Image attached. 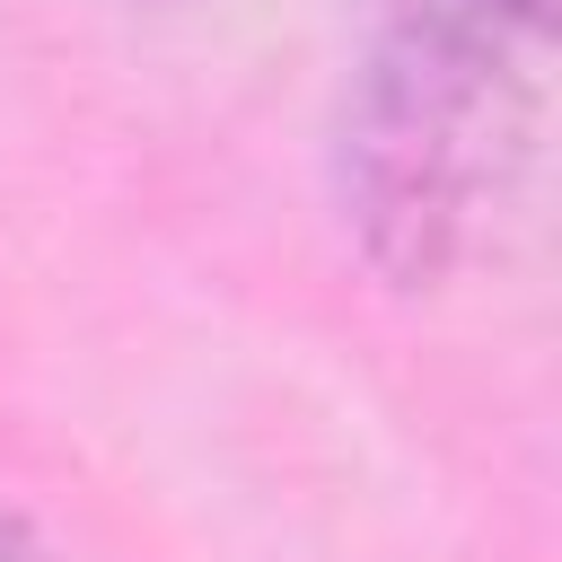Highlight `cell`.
I'll use <instances>...</instances> for the list:
<instances>
[{"instance_id": "3957f363", "label": "cell", "mask_w": 562, "mask_h": 562, "mask_svg": "<svg viewBox=\"0 0 562 562\" xmlns=\"http://www.w3.org/2000/svg\"><path fill=\"white\" fill-rule=\"evenodd\" d=\"M0 562H53V553L35 544V527H26V518H9V509H0Z\"/></svg>"}, {"instance_id": "7a4b0ae2", "label": "cell", "mask_w": 562, "mask_h": 562, "mask_svg": "<svg viewBox=\"0 0 562 562\" xmlns=\"http://www.w3.org/2000/svg\"><path fill=\"white\" fill-rule=\"evenodd\" d=\"M483 26H518V35H544V18H553V0H465Z\"/></svg>"}, {"instance_id": "6da1fadb", "label": "cell", "mask_w": 562, "mask_h": 562, "mask_svg": "<svg viewBox=\"0 0 562 562\" xmlns=\"http://www.w3.org/2000/svg\"><path fill=\"white\" fill-rule=\"evenodd\" d=\"M483 140H501V105L483 88V53L457 44L448 26H422L413 44H395L369 79V105H360V193H369V220L378 237L395 228L413 246V263L457 228L474 176L492 167Z\"/></svg>"}]
</instances>
